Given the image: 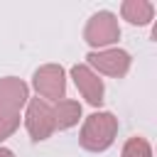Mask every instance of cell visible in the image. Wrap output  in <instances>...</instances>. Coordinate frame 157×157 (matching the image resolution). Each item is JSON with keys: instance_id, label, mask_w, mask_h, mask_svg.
Wrapping results in <instances>:
<instances>
[{"instance_id": "277c9868", "label": "cell", "mask_w": 157, "mask_h": 157, "mask_svg": "<svg viewBox=\"0 0 157 157\" xmlns=\"http://www.w3.org/2000/svg\"><path fill=\"white\" fill-rule=\"evenodd\" d=\"M132 56L120 49V47H108V49H98V52H88L86 54V66L96 74H105L113 78H123L130 71Z\"/></svg>"}, {"instance_id": "3957f363", "label": "cell", "mask_w": 157, "mask_h": 157, "mask_svg": "<svg viewBox=\"0 0 157 157\" xmlns=\"http://www.w3.org/2000/svg\"><path fill=\"white\" fill-rule=\"evenodd\" d=\"M32 88L42 101H61L66 98V71L59 64H42L32 74Z\"/></svg>"}, {"instance_id": "7c38bea8", "label": "cell", "mask_w": 157, "mask_h": 157, "mask_svg": "<svg viewBox=\"0 0 157 157\" xmlns=\"http://www.w3.org/2000/svg\"><path fill=\"white\" fill-rule=\"evenodd\" d=\"M0 157H15V152L7 150V147H0Z\"/></svg>"}, {"instance_id": "30bf717a", "label": "cell", "mask_w": 157, "mask_h": 157, "mask_svg": "<svg viewBox=\"0 0 157 157\" xmlns=\"http://www.w3.org/2000/svg\"><path fill=\"white\" fill-rule=\"evenodd\" d=\"M120 157H152V145L140 137V135H132L125 140L123 150H120Z\"/></svg>"}, {"instance_id": "5b68a950", "label": "cell", "mask_w": 157, "mask_h": 157, "mask_svg": "<svg viewBox=\"0 0 157 157\" xmlns=\"http://www.w3.org/2000/svg\"><path fill=\"white\" fill-rule=\"evenodd\" d=\"M25 128L29 132L32 142H44L54 135V115L52 105L42 98H29L27 101V113H25Z\"/></svg>"}, {"instance_id": "9c48e42d", "label": "cell", "mask_w": 157, "mask_h": 157, "mask_svg": "<svg viewBox=\"0 0 157 157\" xmlns=\"http://www.w3.org/2000/svg\"><path fill=\"white\" fill-rule=\"evenodd\" d=\"M120 15L123 20H128L130 25L145 27L155 20V5L150 0H123L120 5Z\"/></svg>"}, {"instance_id": "ba28073f", "label": "cell", "mask_w": 157, "mask_h": 157, "mask_svg": "<svg viewBox=\"0 0 157 157\" xmlns=\"http://www.w3.org/2000/svg\"><path fill=\"white\" fill-rule=\"evenodd\" d=\"M52 115H54V130H71L81 120V103L71 98H61L54 103Z\"/></svg>"}, {"instance_id": "8fae6325", "label": "cell", "mask_w": 157, "mask_h": 157, "mask_svg": "<svg viewBox=\"0 0 157 157\" xmlns=\"http://www.w3.org/2000/svg\"><path fill=\"white\" fill-rule=\"evenodd\" d=\"M17 128H20V113L0 110V142H5L7 137H12Z\"/></svg>"}, {"instance_id": "8992f818", "label": "cell", "mask_w": 157, "mask_h": 157, "mask_svg": "<svg viewBox=\"0 0 157 157\" xmlns=\"http://www.w3.org/2000/svg\"><path fill=\"white\" fill-rule=\"evenodd\" d=\"M71 78H74L78 93L86 98L88 105H93V108L103 105V101H105V86H103V78L96 71H91L86 64H74L71 66Z\"/></svg>"}, {"instance_id": "52a82bcc", "label": "cell", "mask_w": 157, "mask_h": 157, "mask_svg": "<svg viewBox=\"0 0 157 157\" xmlns=\"http://www.w3.org/2000/svg\"><path fill=\"white\" fill-rule=\"evenodd\" d=\"M29 101V86L17 76H2L0 78V110L20 113Z\"/></svg>"}, {"instance_id": "7a4b0ae2", "label": "cell", "mask_w": 157, "mask_h": 157, "mask_svg": "<svg viewBox=\"0 0 157 157\" xmlns=\"http://www.w3.org/2000/svg\"><path fill=\"white\" fill-rule=\"evenodd\" d=\"M83 39L91 47V52L108 49L120 39V22L110 10H98L88 17L83 27Z\"/></svg>"}, {"instance_id": "6da1fadb", "label": "cell", "mask_w": 157, "mask_h": 157, "mask_svg": "<svg viewBox=\"0 0 157 157\" xmlns=\"http://www.w3.org/2000/svg\"><path fill=\"white\" fill-rule=\"evenodd\" d=\"M118 118L110 110H96L88 118H83L81 132H78V145L88 152H105L115 137H118Z\"/></svg>"}]
</instances>
